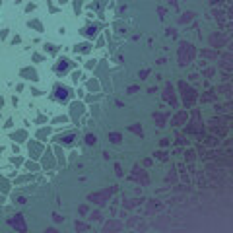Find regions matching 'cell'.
Masks as SVG:
<instances>
[{"label": "cell", "mask_w": 233, "mask_h": 233, "mask_svg": "<svg viewBox=\"0 0 233 233\" xmlns=\"http://www.w3.org/2000/svg\"><path fill=\"white\" fill-rule=\"evenodd\" d=\"M56 97L60 99V101H64V99L68 97V89L62 88V86H56Z\"/></svg>", "instance_id": "cell-1"}, {"label": "cell", "mask_w": 233, "mask_h": 233, "mask_svg": "<svg viewBox=\"0 0 233 233\" xmlns=\"http://www.w3.org/2000/svg\"><path fill=\"white\" fill-rule=\"evenodd\" d=\"M66 66H68V60H60V64H58V68H56V70H58V72H64Z\"/></svg>", "instance_id": "cell-2"}]
</instances>
